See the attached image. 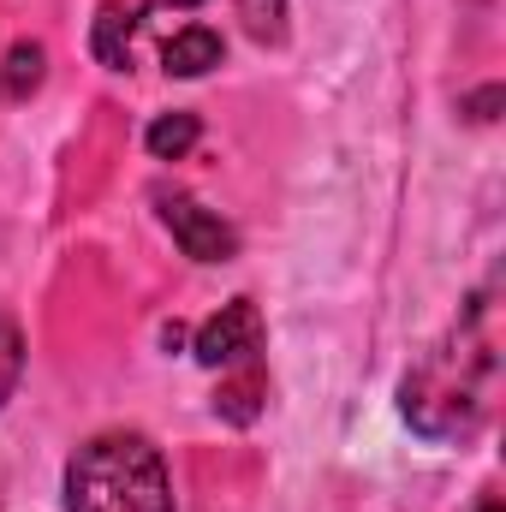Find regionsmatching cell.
Segmentation results:
<instances>
[{
    "mask_svg": "<svg viewBox=\"0 0 506 512\" xmlns=\"http://www.w3.org/2000/svg\"><path fill=\"white\" fill-rule=\"evenodd\" d=\"M245 6V24H251L256 42H280V12H286V0H239Z\"/></svg>",
    "mask_w": 506,
    "mask_h": 512,
    "instance_id": "cell-11",
    "label": "cell"
},
{
    "mask_svg": "<svg viewBox=\"0 0 506 512\" xmlns=\"http://www.w3.org/2000/svg\"><path fill=\"white\" fill-rule=\"evenodd\" d=\"M24 376V334H18V322H12V310L0 304V405L12 399V387Z\"/></svg>",
    "mask_w": 506,
    "mask_h": 512,
    "instance_id": "cell-9",
    "label": "cell"
},
{
    "mask_svg": "<svg viewBox=\"0 0 506 512\" xmlns=\"http://www.w3.org/2000/svg\"><path fill=\"white\" fill-rule=\"evenodd\" d=\"M477 512H501V501H483V507H477Z\"/></svg>",
    "mask_w": 506,
    "mask_h": 512,
    "instance_id": "cell-12",
    "label": "cell"
},
{
    "mask_svg": "<svg viewBox=\"0 0 506 512\" xmlns=\"http://www.w3.org/2000/svg\"><path fill=\"white\" fill-rule=\"evenodd\" d=\"M197 137H203V120H197V114H161L155 126L143 131V143H149L155 161H179V155H191Z\"/></svg>",
    "mask_w": 506,
    "mask_h": 512,
    "instance_id": "cell-8",
    "label": "cell"
},
{
    "mask_svg": "<svg viewBox=\"0 0 506 512\" xmlns=\"http://www.w3.org/2000/svg\"><path fill=\"white\" fill-rule=\"evenodd\" d=\"M161 60H167L173 78H203L209 66H221V36H215L209 24H191V30H179V36L161 48Z\"/></svg>",
    "mask_w": 506,
    "mask_h": 512,
    "instance_id": "cell-6",
    "label": "cell"
},
{
    "mask_svg": "<svg viewBox=\"0 0 506 512\" xmlns=\"http://www.w3.org/2000/svg\"><path fill=\"white\" fill-rule=\"evenodd\" d=\"M501 393V310L495 292H477L465 316L405 370L399 411L423 441H471Z\"/></svg>",
    "mask_w": 506,
    "mask_h": 512,
    "instance_id": "cell-1",
    "label": "cell"
},
{
    "mask_svg": "<svg viewBox=\"0 0 506 512\" xmlns=\"http://www.w3.org/2000/svg\"><path fill=\"white\" fill-rule=\"evenodd\" d=\"M66 512H173L161 447L137 429L90 435L66 465Z\"/></svg>",
    "mask_w": 506,
    "mask_h": 512,
    "instance_id": "cell-2",
    "label": "cell"
},
{
    "mask_svg": "<svg viewBox=\"0 0 506 512\" xmlns=\"http://www.w3.org/2000/svg\"><path fill=\"white\" fill-rule=\"evenodd\" d=\"M191 352H197V364H209V370H239V364H251L256 352H262V316H256V304L251 298L221 304V310L197 328Z\"/></svg>",
    "mask_w": 506,
    "mask_h": 512,
    "instance_id": "cell-3",
    "label": "cell"
},
{
    "mask_svg": "<svg viewBox=\"0 0 506 512\" xmlns=\"http://www.w3.org/2000/svg\"><path fill=\"white\" fill-rule=\"evenodd\" d=\"M167 6H203V0H167Z\"/></svg>",
    "mask_w": 506,
    "mask_h": 512,
    "instance_id": "cell-13",
    "label": "cell"
},
{
    "mask_svg": "<svg viewBox=\"0 0 506 512\" xmlns=\"http://www.w3.org/2000/svg\"><path fill=\"white\" fill-rule=\"evenodd\" d=\"M36 84H42V48H36V42H18V48H12V60H6V96H12V102H24Z\"/></svg>",
    "mask_w": 506,
    "mask_h": 512,
    "instance_id": "cell-10",
    "label": "cell"
},
{
    "mask_svg": "<svg viewBox=\"0 0 506 512\" xmlns=\"http://www.w3.org/2000/svg\"><path fill=\"white\" fill-rule=\"evenodd\" d=\"M161 221H167V233L179 239V251L191 256V262H227V256H239V233L209 203H197L185 191L161 197Z\"/></svg>",
    "mask_w": 506,
    "mask_h": 512,
    "instance_id": "cell-4",
    "label": "cell"
},
{
    "mask_svg": "<svg viewBox=\"0 0 506 512\" xmlns=\"http://www.w3.org/2000/svg\"><path fill=\"white\" fill-rule=\"evenodd\" d=\"M143 6H149V0H108V6L96 12L90 48H96V60H102L108 72H126L131 66V36H137V24H143Z\"/></svg>",
    "mask_w": 506,
    "mask_h": 512,
    "instance_id": "cell-5",
    "label": "cell"
},
{
    "mask_svg": "<svg viewBox=\"0 0 506 512\" xmlns=\"http://www.w3.org/2000/svg\"><path fill=\"white\" fill-rule=\"evenodd\" d=\"M262 399H268V376H262V364H239L227 382H221V393H215V411L227 417V423H251L256 411H262Z\"/></svg>",
    "mask_w": 506,
    "mask_h": 512,
    "instance_id": "cell-7",
    "label": "cell"
}]
</instances>
